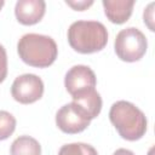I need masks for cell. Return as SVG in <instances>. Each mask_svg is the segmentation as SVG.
Returning <instances> with one entry per match:
<instances>
[{
    "mask_svg": "<svg viewBox=\"0 0 155 155\" xmlns=\"http://www.w3.org/2000/svg\"><path fill=\"white\" fill-rule=\"evenodd\" d=\"M109 119L117 133L126 140H138L147 132L148 121L144 113L131 102H115L110 107Z\"/></svg>",
    "mask_w": 155,
    "mask_h": 155,
    "instance_id": "obj_1",
    "label": "cell"
},
{
    "mask_svg": "<svg viewBox=\"0 0 155 155\" xmlns=\"http://www.w3.org/2000/svg\"><path fill=\"white\" fill-rule=\"evenodd\" d=\"M17 52L25 64L35 68H47L56 61L58 47L51 36L29 33L18 40Z\"/></svg>",
    "mask_w": 155,
    "mask_h": 155,
    "instance_id": "obj_2",
    "label": "cell"
},
{
    "mask_svg": "<svg viewBox=\"0 0 155 155\" xmlns=\"http://www.w3.org/2000/svg\"><path fill=\"white\" fill-rule=\"evenodd\" d=\"M68 42L79 53H94L108 42V30L98 21H76L68 29Z\"/></svg>",
    "mask_w": 155,
    "mask_h": 155,
    "instance_id": "obj_3",
    "label": "cell"
},
{
    "mask_svg": "<svg viewBox=\"0 0 155 155\" xmlns=\"http://www.w3.org/2000/svg\"><path fill=\"white\" fill-rule=\"evenodd\" d=\"M148 41L145 35L134 27L120 30L115 38L114 50L116 56L124 62H137L147 52Z\"/></svg>",
    "mask_w": 155,
    "mask_h": 155,
    "instance_id": "obj_4",
    "label": "cell"
},
{
    "mask_svg": "<svg viewBox=\"0 0 155 155\" xmlns=\"http://www.w3.org/2000/svg\"><path fill=\"white\" fill-rule=\"evenodd\" d=\"M90 117L74 102L64 104L56 113V125L64 133H80L85 131L90 126Z\"/></svg>",
    "mask_w": 155,
    "mask_h": 155,
    "instance_id": "obj_5",
    "label": "cell"
},
{
    "mask_svg": "<svg viewBox=\"0 0 155 155\" xmlns=\"http://www.w3.org/2000/svg\"><path fill=\"white\" fill-rule=\"evenodd\" d=\"M11 94L15 101L22 104H30L39 101L44 94V82L35 74H23L15 79L11 86Z\"/></svg>",
    "mask_w": 155,
    "mask_h": 155,
    "instance_id": "obj_6",
    "label": "cell"
},
{
    "mask_svg": "<svg viewBox=\"0 0 155 155\" xmlns=\"http://www.w3.org/2000/svg\"><path fill=\"white\" fill-rule=\"evenodd\" d=\"M96 84L97 79L94 71L90 67L82 64L71 67L64 78V86L70 96L88 88H94Z\"/></svg>",
    "mask_w": 155,
    "mask_h": 155,
    "instance_id": "obj_7",
    "label": "cell"
},
{
    "mask_svg": "<svg viewBox=\"0 0 155 155\" xmlns=\"http://www.w3.org/2000/svg\"><path fill=\"white\" fill-rule=\"evenodd\" d=\"M46 11L44 0H18L15 6L17 21L24 25H33L40 22Z\"/></svg>",
    "mask_w": 155,
    "mask_h": 155,
    "instance_id": "obj_8",
    "label": "cell"
},
{
    "mask_svg": "<svg viewBox=\"0 0 155 155\" xmlns=\"http://www.w3.org/2000/svg\"><path fill=\"white\" fill-rule=\"evenodd\" d=\"M104 13L107 18L115 24H122L132 15L134 0H103Z\"/></svg>",
    "mask_w": 155,
    "mask_h": 155,
    "instance_id": "obj_9",
    "label": "cell"
},
{
    "mask_svg": "<svg viewBox=\"0 0 155 155\" xmlns=\"http://www.w3.org/2000/svg\"><path fill=\"white\" fill-rule=\"evenodd\" d=\"M73 102L76 103L90 117V120L97 117L102 110V97L96 88H88L71 96Z\"/></svg>",
    "mask_w": 155,
    "mask_h": 155,
    "instance_id": "obj_10",
    "label": "cell"
},
{
    "mask_svg": "<svg viewBox=\"0 0 155 155\" xmlns=\"http://www.w3.org/2000/svg\"><path fill=\"white\" fill-rule=\"evenodd\" d=\"M11 155H41L40 143L30 136H19L10 148Z\"/></svg>",
    "mask_w": 155,
    "mask_h": 155,
    "instance_id": "obj_11",
    "label": "cell"
},
{
    "mask_svg": "<svg viewBox=\"0 0 155 155\" xmlns=\"http://www.w3.org/2000/svg\"><path fill=\"white\" fill-rule=\"evenodd\" d=\"M58 155H98V153L91 144L78 142L62 145Z\"/></svg>",
    "mask_w": 155,
    "mask_h": 155,
    "instance_id": "obj_12",
    "label": "cell"
},
{
    "mask_svg": "<svg viewBox=\"0 0 155 155\" xmlns=\"http://www.w3.org/2000/svg\"><path fill=\"white\" fill-rule=\"evenodd\" d=\"M16 130V119L15 116L6 111L0 110V140L7 139Z\"/></svg>",
    "mask_w": 155,
    "mask_h": 155,
    "instance_id": "obj_13",
    "label": "cell"
},
{
    "mask_svg": "<svg viewBox=\"0 0 155 155\" xmlns=\"http://www.w3.org/2000/svg\"><path fill=\"white\" fill-rule=\"evenodd\" d=\"M154 7H155V2H150L143 12V21L147 24V27L149 28V30L154 31L155 27H154Z\"/></svg>",
    "mask_w": 155,
    "mask_h": 155,
    "instance_id": "obj_14",
    "label": "cell"
},
{
    "mask_svg": "<svg viewBox=\"0 0 155 155\" xmlns=\"http://www.w3.org/2000/svg\"><path fill=\"white\" fill-rule=\"evenodd\" d=\"M7 75V54L5 47L0 44V84L6 79Z\"/></svg>",
    "mask_w": 155,
    "mask_h": 155,
    "instance_id": "obj_15",
    "label": "cell"
},
{
    "mask_svg": "<svg viewBox=\"0 0 155 155\" xmlns=\"http://www.w3.org/2000/svg\"><path fill=\"white\" fill-rule=\"evenodd\" d=\"M65 4L76 11H84L93 5L92 0H65Z\"/></svg>",
    "mask_w": 155,
    "mask_h": 155,
    "instance_id": "obj_16",
    "label": "cell"
},
{
    "mask_svg": "<svg viewBox=\"0 0 155 155\" xmlns=\"http://www.w3.org/2000/svg\"><path fill=\"white\" fill-rule=\"evenodd\" d=\"M113 155H134L133 151L128 150V149H125V148H120V149H116L114 151Z\"/></svg>",
    "mask_w": 155,
    "mask_h": 155,
    "instance_id": "obj_17",
    "label": "cell"
},
{
    "mask_svg": "<svg viewBox=\"0 0 155 155\" xmlns=\"http://www.w3.org/2000/svg\"><path fill=\"white\" fill-rule=\"evenodd\" d=\"M4 5H5V1H4V0H0V10L2 8V6H4Z\"/></svg>",
    "mask_w": 155,
    "mask_h": 155,
    "instance_id": "obj_18",
    "label": "cell"
},
{
    "mask_svg": "<svg viewBox=\"0 0 155 155\" xmlns=\"http://www.w3.org/2000/svg\"><path fill=\"white\" fill-rule=\"evenodd\" d=\"M151 153H153V148H151V149L149 150V154H148V155H151Z\"/></svg>",
    "mask_w": 155,
    "mask_h": 155,
    "instance_id": "obj_19",
    "label": "cell"
}]
</instances>
